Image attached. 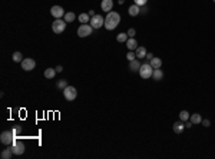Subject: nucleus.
<instances>
[{
    "label": "nucleus",
    "mask_w": 215,
    "mask_h": 159,
    "mask_svg": "<svg viewBox=\"0 0 215 159\" xmlns=\"http://www.w3.org/2000/svg\"><path fill=\"white\" fill-rule=\"evenodd\" d=\"M121 23V14L118 13V12H109L106 14V17H105V27L108 30H113V29L118 27V24Z\"/></svg>",
    "instance_id": "1"
},
{
    "label": "nucleus",
    "mask_w": 215,
    "mask_h": 159,
    "mask_svg": "<svg viewBox=\"0 0 215 159\" xmlns=\"http://www.w3.org/2000/svg\"><path fill=\"white\" fill-rule=\"evenodd\" d=\"M14 139H16V136H14L13 131H5L2 135H0V142L6 146L12 145V143L14 142Z\"/></svg>",
    "instance_id": "2"
},
{
    "label": "nucleus",
    "mask_w": 215,
    "mask_h": 159,
    "mask_svg": "<svg viewBox=\"0 0 215 159\" xmlns=\"http://www.w3.org/2000/svg\"><path fill=\"white\" fill-rule=\"evenodd\" d=\"M152 73H154V67H152L149 63H144V65H140L139 75H140L142 79H149V78H152Z\"/></svg>",
    "instance_id": "3"
},
{
    "label": "nucleus",
    "mask_w": 215,
    "mask_h": 159,
    "mask_svg": "<svg viewBox=\"0 0 215 159\" xmlns=\"http://www.w3.org/2000/svg\"><path fill=\"white\" fill-rule=\"evenodd\" d=\"M66 20H62V19H56L55 22H53V24H52V30L56 33V34H60V33L65 32L66 29Z\"/></svg>",
    "instance_id": "4"
},
{
    "label": "nucleus",
    "mask_w": 215,
    "mask_h": 159,
    "mask_svg": "<svg viewBox=\"0 0 215 159\" xmlns=\"http://www.w3.org/2000/svg\"><path fill=\"white\" fill-rule=\"evenodd\" d=\"M92 30H93V27H92L90 24L82 23L79 27H78V36H79V38H88L89 34H92Z\"/></svg>",
    "instance_id": "5"
},
{
    "label": "nucleus",
    "mask_w": 215,
    "mask_h": 159,
    "mask_svg": "<svg viewBox=\"0 0 215 159\" xmlns=\"http://www.w3.org/2000/svg\"><path fill=\"white\" fill-rule=\"evenodd\" d=\"M63 96H65L66 100H75L76 96H78V90H76L75 86H66L63 89Z\"/></svg>",
    "instance_id": "6"
},
{
    "label": "nucleus",
    "mask_w": 215,
    "mask_h": 159,
    "mask_svg": "<svg viewBox=\"0 0 215 159\" xmlns=\"http://www.w3.org/2000/svg\"><path fill=\"white\" fill-rule=\"evenodd\" d=\"M89 24H90L93 29H100L103 24H105V19H103L100 14H95L93 17H90V22H89Z\"/></svg>",
    "instance_id": "7"
},
{
    "label": "nucleus",
    "mask_w": 215,
    "mask_h": 159,
    "mask_svg": "<svg viewBox=\"0 0 215 159\" xmlns=\"http://www.w3.org/2000/svg\"><path fill=\"white\" fill-rule=\"evenodd\" d=\"M12 150H13L14 155L24 154V143H23V142H20V140H17V138H16L14 142L12 143Z\"/></svg>",
    "instance_id": "8"
},
{
    "label": "nucleus",
    "mask_w": 215,
    "mask_h": 159,
    "mask_svg": "<svg viewBox=\"0 0 215 159\" xmlns=\"http://www.w3.org/2000/svg\"><path fill=\"white\" fill-rule=\"evenodd\" d=\"M36 67V62L33 60L32 57H27V59H23L22 60V69L29 72V70H33Z\"/></svg>",
    "instance_id": "9"
},
{
    "label": "nucleus",
    "mask_w": 215,
    "mask_h": 159,
    "mask_svg": "<svg viewBox=\"0 0 215 159\" xmlns=\"http://www.w3.org/2000/svg\"><path fill=\"white\" fill-rule=\"evenodd\" d=\"M50 14L55 17V19H62L65 16V10L62 6H53L50 9Z\"/></svg>",
    "instance_id": "10"
},
{
    "label": "nucleus",
    "mask_w": 215,
    "mask_h": 159,
    "mask_svg": "<svg viewBox=\"0 0 215 159\" xmlns=\"http://www.w3.org/2000/svg\"><path fill=\"white\" fill-rule=\"evenodd\" d=\"M172 129H173V132H175V133L181 135V133L184 132V129H185V123H184V122L181 121V119H179L178 122H175V123H173Z\"/></svg>",
    "instance_id": "11"
},
{
    "label": "nucleus",
    "mask_w": 215,
    "mask_h": 159,
    "mask_svg": "<svg viewBox=\"0 0 215 159\" xmlns=\"http://www.w3.org/2000/svg\"><path fill=\"white\" fill-rule=\"evenodd\" d=\"M100 7H102L103 12H112V7H113V2L112 0H102V3H100Z\"/></svg>",
    "instance_id": "12"
},
{
    "label": "nucleus",
    "mask_w": 215,
    "mask_h": 159,
    "mask_svg": "<svg viewBox=\"0 0 215 159\" xmlns=\"http://www.w3.org/2000/svg\"><path fill=\"white\" fill-rule=\"evenodd\" d=\"M126 47L129 49V50H133L135 52L136 49H138V42H136L135 38H129L126 40Z\"/></svg>",
    "instance_id": "13"
},
{
    "label": "nucleus",
    "mask_w": 215,
    "mask_h": 159,
    "mask_svg": "<svg viewBox=\"0 0 215 159\" xmlns=\"http://www.w3.org/2000/svg\"><path fill=\"white\" fill-rule=\"evenodd\" d=\"M128 13H129V16H132V17H135V16H138V14H140V7L138 5H133L129 7V10H128Z\"/></svg>",
    "instance_id": "14"
},
{
    "label": "nucleus",
    "mask_w": 215,
    "mask_h": 159,
    "mask_svg": "<svg viewBox=\"0 0 215 159\" xmlns=\"http://www.w3.org/2000/svg\"><path fill=\"white\" fill-rule=\"evenodd\" d=\"M135 53H136V57H138V59H145L148 52H146V49L144 46H138V49L135 50Z\"/></svg>",
    "instance_id": "15"
},
{
    "label": "nucleus",
    "mask_w": 215,
    "mask_h": 159,
    "mask_svg": "<svg viewBox=\"0 0 215 159\" xmlns=\"http://www.w3.org/2000/svg\"><path fill=\"white\" fill-rule=\"evenodd\" d=\"M56 69H53V67H47L45 70V78L46 79H55V76H56Z\"/></svg>",
    "instance_id": "16"
},
{
    "label": "nucleus",
    "mask_w": 215,
    "mask_h": 159,
    "mask_svg": "<svg viewBox=\"0 0 215 159\" xmlns=\"http://www.w3.org/2000/svg\"><path fill=\"white\" fill-rule=\"evenodd\" d=\"M149 65L154 67V69H159L161 66H162V60L159 59V57H152L149 60Z\"/></svg>",
    "instance_id": "17"
},
{
    "label": "nucleus",
    "mask_w": 215,
    "mask_h": 159,
    "mask_svg": "<svg viewBox=\"0 0 215 159\" xmlns=\"http://www.w3.org/2000/svg\"><path fill=\"white\" fill-rule=\"evenodd\" d=\"M129 69L132 70V72H139V69H140V62L139 60H132V62H129Z\"/></svg>",
    "instance_id": "18"
},
{
    "label": "nucleus",
    "mask_w": 215,
    "mask_h": 159,
    "mask_svg": "<svg viewBox=\"0 0 215 159\" xmlns=\"http://www.w3.org/2000/svg\"><path fill=\"white\" fill-rule=\"evenodd\" d=\"M189 121L192 122V125H198V123H201L202 122V117H201L199 113H194V115L189 116Z\"/></svg>",
    "instance_id": "19"
},
{
    "label": "nucleus",
    "mask_w": 215,
    "mask_h": 159,
    "mask_svg": "<svg viewBox=\"0 0 215 159\" xmlns=\"http://www.w3.org/2000/svg\"><path fill=\"white\" fill-rule=\"evenodd\" d=\"M152 78H154L155 80H162V78H164V72H162V69H161V67H159V69H154Z\"/></svg>",
    "instance_id": "20"
},
{
    "label": "nucleus",
    "mask_w": 215,
    "mask_h": 159,
    "mask_svg": "<svg viewBox=\"0 0 215 159\" xmlns=\"http://www.w3.org/2000/svg\"><path fill=\"white\" fill-rule=\"evenodd\" d=\"M12 155H14L13 154V150H12V148L10 149H5V150H2V154H0V156L3 159H10L12 158Z\"/></svg>",
    "instance_id": "21"
},
{
    "label": "nucleus",
    "mask_w": 215,
    "mask_h": 159,
    "mask_svg": "<svg viewBox=\"0 0 215 159\" xmlns=\"http://www.w3.org/2000/svg\"><path fill=\"white\" fill-rule=\"evenodd\" d=\"M128 39H129V36H128V33H123V32H122V33H119V34H118V36H116V40H118V42H119V43H126V40H128Z\"/></svg>",
    "instance_id": "22"
},
{
    "label": "nucleus",
    "mask_w": 215,
    "mask_h": 159,
    "mask_svg": "<svg viewBox=\"0 0 215 159\" xmlns=\"http://www.w3.org/2000/svg\"><path fill=\"white\" fill-rule=\"evenodd\" d=\"M78 19H79L80 23H89V22H90V16H89L88 13H80Z\"/></svg>",
    "instance_id": "23"
},
{
    "label": "nucleus",
    "mask_w": 215,
    "mask_h": 159,
    "mask_svg": "<svg viewBox=\"0 0 215 159\" xmlns=\"http://www.w3.org/2000/svg\"><path fill=\"white\" fill-rule=\"evenodd\" d=\"M63 19H65L67 23H70V22H73V20L76 19V16H75V13H73V12H67V13H65Z\"/></svg>",
    "instance_id": "24"
},
{
    "label": "nucleus",
    "mask_w": 215,
    "mask_h": 159,
    "mask_svg": "<svg viewBox=\"0 0 215 159\" xmlns=\"http://www.w3.org/2000/svg\"><path fill=\"white\" fill-rule=\"evenodd\" d=\"M12 59H13V62H16V63H20V62L23 60V55H22L20 52H14Z\"/></svg>",
    "instance_id": "25"
},
{
    "label": "nucleus",
    "mask_w": 215,
    "mask_h": 159,
    "mask_svg": "<svg viewBox=\"0 0 215 159\" xmlns=\"http://www.w3.org/2000/svg\"><path fill=\"white\" fill-rule=\"evenodd\" d=\"M189 112L188 110H181V113H179V119L182 122H187V121H189Z\"/></svg>",
    "instance_id": "26"
},
{
    "label": "nucleus",
    "mask_w": 215,
    "mask_h": 159,
    "mask_svg": "<svg viewBox=\"0 0 215 159\" xmlns=\"http://www.w3.org/2000/svg\"><path fill=\"white\" fill-rule=\"evenodd\" d=\"M135 57H136V53H135V52H133V50H129V52H128V53H126V59H128V60H129V62L135 60Z\"/></svg>",
    "instance_id": "27"
},
{
    "label": "nucleus",
    "mask_w": 215,
    "mask_h": 159,
    "mask_svg": "<svg viewBox=\"0 0 215 159\" xmlns=\"http://www.w3.org/2000/svg\"><path fill=\"white\" fill-rule=\"evenodd\" d=\"M66 86H67V80L66 79H62V80H59V82H57V88H59V89H65Z\"/></svg>",
    "instance_id": "28"
},
{
    "label": "nucleus",
    "mask_w": 215,
    "mask_h": 159,
    "mask_svg": "<svg viewBox=\"0 0 215 159\" xmlns=\"http://www.w3.org/2000/svg\"><path fill=\"white\" fill-rule=\"evenodd\" d=\"M128 36H129V38H135V34H136V30H135V29H133V27H131V29H129V30H128Z\"/></svg>",
    "instance_id": "29"
},
{
    "label": "nucleus",
    "mask_w": 215,
    "mask_h": 159,
    "mask_svg": "<svg viewBox=\"0 0 215 159\" xmlns=\"http://www.w3.org/2000/svg\"><path fill=\"white\" fill-rule=\"evenodd\" d=\"M133 2H135V5H138L140 7V6H145L148 0H133Z\"/></svg>",
    "instance_id": "30"
},
{
    "label": "nucleus",
    "mask_w": 215,
    "mask_h": 159,
    "mask_svg": "<svg viewBox=\"0 0 215 159\" xmlns=\"http://www.w3.org/2000/svg\"><path fill=\"white\" fill-rule=\"evenodd\" d=\"M201 123H202V125H204L205 128H210V126H211V122L208 121V119H204V121H202Z\"/></svg>",
    "instance_id": "31"
},
{
    "label": "nucleus",
    "mask_w": 215,
    "mask_h": 159,
    "mask_svg": "<svg viewBox=\"0 0 215 159\" xmlns=\"http://www.w3.org/2000/svg\"><path fill=\"white\" fill-rule=\"evenodd\" d=\"M13 133H14V136L17 138V135L20 133V128H14V129H13Z\"/></svg>",
    "instance_id": "32"
},
{
    "label": "nucleus",
    "mask_w": 215,
    "mask_h": 159,
    "mask_svg": "<svg viewBox=\"0 0 215 159\" xmlns=\"http://www.w3.org/2000/svg\"><path fill=\"white\" fill-rule=\"evenodd\" d=\"M55 69H56V72H57V73H60V72H63V67H62L60 65H59V66H56Z\"/></svg>",
    "instance_id": "33"
},
{
    "label": "nucleus",
    "mask_w": 215,
    "mask_h": 159,
    "mask_svg": "<svg viewBox=\"0 0 215 159\" xmlns=\"http://www.w3.org/2000/svg\"><path fill=\"white\" fill-rule=\"evenodd\" d=\"M185 128H192V122L191 121H187V123H185Z\"/></svg>",
    "instance_id": "34"
},
{
    "label": "nucleus",
    "mask_w": 215,
    "mask_h": 159,
    "mask_svg": "<svg viewBox=\"0 0 215 159\" xmlns=\"http://www.w3.org/2000/svg\"><path fill=\"white\" fill-rule=\"evenodd\" d=\"M152 57H154V55H152V53H146V59H152Z\"/></svg>",
    "instance_id": "35"
},
{
    "label": "nucleus",
    "mask_w": 215,
    "mask_h": 159,
    "mask_svg": "<svg viewBox=\"0 0 215 159\" xmlns=\"http://www.w3.org/2000/svg\"><path fill=\"white\" fill-rule=\"evenodd\" d=\"M89 16H90V17H93V16H95V12H93V10H89Z\"/></svg>",
    "instance_id": "36"
},
{
    "label": "nucleus",
    "mask_w": 215,
    "mask_h": 159,
    "mask_svg": "<svg viewBox=\"0 0 215 159\" xmlns=\"http://www.w3.org/2000/svg\"><path fill=\"white\" fill-rule=\"evenodd\" d=\"M118 3H119V5H123V3H125V0H119Z\"/></svg>",
    "instance_id": "37"
},
{
    "label": "nucleus",
    "mask_w": 215,
    "mask_h": 159,
    "mask_svg": "<svg viewBox=\"0 0 215 159\" xmlns=\"http://www.w3.org/2000/svg\"><path fill=\"white\" fill-rule=\"evenodd\" d=\"M214 3H215V0H214Z\"/></svg>",
    "instance_id": "38"
}]
</instances>
